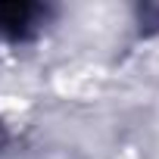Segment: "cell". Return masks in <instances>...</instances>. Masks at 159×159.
<instances>
[{
    "mask_svg": "<svg viewBox=\"0 0 159 159\" xmlns=\"http://www.w3.org/2000/svg\"><path fill=\"white\" fill-rule=\"evenodd\" d=\"M31 7H0V28H3L7 34H13V38H19L25 28H28V19H31Z\"/></svg>",
    "mask_w": 159,
    "mask_h": 159,
    "instance_id": "6da1fadb",
    "label": "cell"
}]
</instances>
